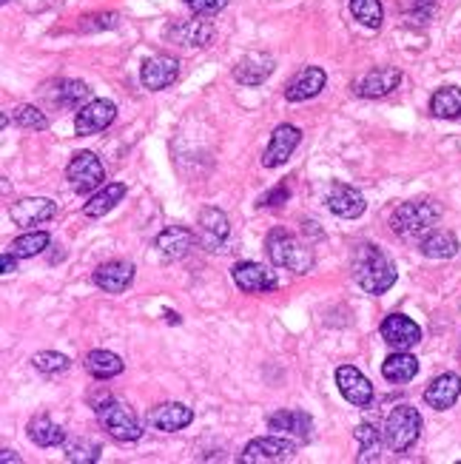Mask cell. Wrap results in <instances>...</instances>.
<instances>
[{
  "label": "cell",
  "mask_w": 461,
  "mask_h": 464,
  "mask_svg": "<svg viewBox=\"0 0 461 464\" xmlns=\"http://www.w3.org/2000/svg\"><path fill=\"white\" fill-rule=\"evenodd\" d=\"M179 77V60L171 55H154L140 66V83L148 92H162Z\"/></svg>",
  "instance_id": "13"
},
{
  "label": "cell",
  "mask_w": 461,
  "mask_h": 464,
  "mask_svg": "<svg viewBox=\"0 0 461 464\" xmlns=\"http://www.w3.org/2000/svg\"><path fill=\"white\" fill-rule=\"evenodd\" d=\"M0 461H4V464H12V461H14V464H21V456L14 453L12 447H4V451H0Z\"/></svg>",
  "instance_id": "43"
},
{
  "label": "cell",
  "mask_w": 461,
  "mask_h": 464,
  "mask_svg": "<svg viewBox=\"0 0 461 464\" xmlns=\"http://www.w3.org/2000/svg\"><path fill=\"white\" fill-rule=\"evenodd\" d=\"M18 257H14L12 251L4 254V259H0V268H4V274H14V268H18V262H14Z\"/></svg>",
  "instance_id": "42"
},
{
  "label": "cell",
  "mask_w": 461,
  "mask_h": 464,
  "mask_svg": "<svg viewBox=\"0 0 461 464\" xmlns=\"http://www.w3.org/2000/svg\"><path fill=\"white\" fill-rule=\"evenodd\" d=\"M300 140H302V131L296 126H288V123L276 126L265 145V154H262V165H265V169H279V165H285L291 160V154L296 152Z\"/></svg>",
  "instance_id": "17"
},
{
  "label": "cell",
  "mask_w": 461,
  "mask_h": 464,
  "mask_svg": "<svg viewBox=\"0 0 461 464\" xmlns=\"http://www.w3.org/2000/svg\"><path fill=\"white\" fill-rule=\"evenodd\" d=\"M419 248L427 259H453L458 254V240H456V234H450V231L433 228L422 237Z\"/></svg>",
  "instance_id": "28"
},
{
  "label": "cell",
  "mask_w": 461,
  "mask_h": 464,
  "mask_svg": "<svg viewBox=\"0 0 461 464\" xmlns=\"http://www.w3.org/2000/svg\"><path fill=\"white\" fill-rule=\"evenodd\" d=\"M378 330H382L385 345L393 347V351H410V347L422 342V328L410 317H404V313H390Z\"/></svg>",
  "instance_id": "14"
},
{
  "label": "cell",
  "mask_w": 461,
  "mask_h": 464,
  "mask_svg": "<svg viewBox=\"0 0 461 464\" xmlns=\"http://www.w3.org/2000/svg\"><path fill=\"white\" fill-rule=\"evenodd\" d=\"M4 4H9V0H4Z\"/></svg>",
  "instance_id": "44"
},
{
  "label": "cell",
  "mask_w": 461,
  "mask_h": 464,
  "mask_svg": "<svg viewBox=\"0 0 461 464\" xmlns=\"http://www.w3.org/2000/svg\"><path fill=\"white\" fill-rule=\"evenodd\" d=\"M230 234L228 214L220 208H205L200 214V225H196V242H200L205 251H220V245Z\"/></svg>",
  "instance_id": "19"
},
{
  "label": "cell",
  "mask_w": 461,
  "mask_h": 464,
  "mask_svg": "<svg viewBox=\"0 0 461 464\" xmlns=\"http://www.w3.org/2000/svg\"><path fill=\"white\" fill-rule=\"evenodd\" d=\"M419 373V359L407 351H393L385 362H382V376L393 385H404Z\"/></svg>",
  "instance_id": "27"
},
{
  "label": "cell",
  "mask_w": 461,
  "mask_h": 464,
  "mask_svg": "<svg viewBox=\"0 0 461 464\" xmlns=\"http://www.w3.org/2000/svg\"><path fill=\"white\" fill-rule=\"evenodd\" d=\"M31 364H35V371H40L43 376H60L72 368L69 356H63L57 351H40L35 354V359H31Z\"/></svg>",
  "instance_id": "37"
},
{
  "label": "cell",
  "mask_w": 461,
  "mask_h": 464,
  "mask_svg": "<svg viewBox=\"0 0 461 464\" xmlns=\"http://www.w3.org/2000/svg\"><path fill=\"white\" fill-rule=\"evenodd\" d=\"M336 388L342 393V399L353 407H368L373 402L370 379L361 371H356L353 364H342V368H336Z\"/></svg>",
  "instance_id": "11"
},
{
  "label": "cell",
  "mask_w": 461,
  "mask_h": 464,
  "mask_svg": "<svg viewBox=\"0 0 461 464\" xmlns=\"http://www.w3.org/2000/svg\"><path fill=\"white\" fill-rule=\"evenodd\" d=\"M431 114L439 120H461V89L441 86L431 97Z\"/></svg>",
  "instance_id": "30"
},
{
  "label": "cell",
  "mask_w": 461,
  "mask_h": 464,
  "mask_svg": "<svg viewBox=\"0 0 461 464\" xmlns=\"http://www.w3.org/2000/svg\"><path fill=\"white\" fill-rule=\"evenodd\" d=\"M120 23V14L106 12V14H91L83 23H80V31H97V29H114Z\"/></svg>",
  "instance_id": "39"
},
{
  "label": "cell",
  "mask_w": 461,
  "mask_h": 464,
  "mask_svg": "<svg viewBox=\"0 0 461 464\" xmlns=\"http://www.w3.org/2000/svg\"><path fill=\"white\" fill-rule=\"evenodd\" d=\"M166 35L171 40H177L179 46H186V48H203L213 38V23L211 21H200V18L183 21V23H171L166 29Z\"/></svg>",
  "instance_id": "25"
},
{
  "label": "cell",
  "mask_w": 461,
  "mask_h": 464,
  "mask_svg": "<svg viewBox=\"0 0 461 464\" xmlns=\"http://www.w3.org/2000/svg\"><path fill=\"white\" fill-rule=\"evenodd\" d=\"M296 447H300V442H293L288 436H259V439H251L248 444H245L242 451V461L245 464H257V461H285V459H293L296 456Z\"/></svg>",
  "instance_id": "7"
},
{
  "label": "cell",
  "mask_w": 461,
  "mask_h": 464,
  "mask_svg": "<svg viewBox=\"0 0 461 464\" xmlns=\"http://www.w3.org/2000/svg\"><path fill=\"white\" fill-rule=\"evenodd\" d=\"M114 120H117V106L111 101H91L74 114V131L80 137L100 135Z\"/></svg>",
  "instance_id": "12"
},
{
  "label": "cell",
  "mask_w": 461,
  "mask_h": 464,
  "mask_svg": "<svg viewBox=\"0 0 461 464\" xmlns=\"http://www.w3.org/2000/svg\"><path fill=\"white\" fill-rule=\"evenodd\" d=\"M126 194H128L126 182H106V186H100L89 197V203H83V214L89 220H100L114 206L123 203Z\"/></svg>",
  "instance_id": "26"
},
{
  "label": "cell",
  "mask_w": 461,
  "mask_h": 464,
  "mask_svg": "<svg viewBox=\"0 0 461 464\" xmlns=\"http://www.w3.org/2000/svg\"><path fill=\"white\" fill-rule=\"evenodd\" d=\"M48 242H52V237H48L46 231H29V234H21V237L12 240L9 251L18 259H29V257L43 254L48 248Z\"/></svg>",
  "instance_id": "34"
},
{
  "label": "cell",
  "mask_w": 461,
  "mask_h": 464,
  "mask_svg": "<svg viewBox=\"0 0 461 464\" xmlns=\"http://www.w3.org/2000/svg\"><path fill=\"white\" fill-rule=\"evenodd\" d=\"M325 203H327V211L336 214L342 220H356L368 208L361 191H356L353 186H348V182H331V188L325 194Z\"/></svg>",
  "instance_id": "16"
},
{
  "label": "cell",
  "mask_w": 461,
  "mask_h": 464,
  "mask_svg": "<svg viewBox=\"0 0 461 464\" xmlns=\"http://www.w3.org/2000/svg\"><path fill=\"white\" fill-rule=\"evenodd\" d=\"M276 69V60L265 52H248L237 66H234V80L242 83V86H262Z\"/></svg>",
  "instance_id": "22"
},
{
  "label": "cell",
  "mask_w": 461,
  "mask_h": 464,
  "mask_svg": "<svg viewBox=\"0 0 461 464\" xmlns=\"http://www.w3.org/2000/svg\"><path fill=\"white\" fill-rule=\"evenodd\" d=\"M97 410V422L106 430V433L120 442V444H128V442H137L143 436V427H140V419L137 413L131 410L126 402L120 399H106L94 407Z\"/></svg>",
  "instance_id": "4"
},
{
  "label": "cell",
  "mask_w": 461,
  "mask_h": 464,
  "mask_svg": "<svg viewBox=\"0 0 461 464\" xmlns=\"http://www.w3.org/2000/svg\"><path fill=\"white\" fill-rule=\"evenodd\" d=\"M55 214H57V203H52L48 197H23V200L12 203V208H9L12 223L21 228L43 225L48 220H55Z\"/></svg>",
  "instance_id": "15"
},
{
  "label": "cell",
  "mask_w": 461,
  "mask_h": 464,
  "mask_svg": "<svg viewBox=\"0 0 461 464\" xmlns=\"http://www.w3.org/2000/svg\"><path fill=\"white\" fill-rule=\"evenodd\" d=\"M186 4L196 14H203V18H213V14H220L228 6V0H186Z\"/></svg>",
  "instance_id": "41"
},
{
  "label": "cell",
  "mask_w": 461,
  "mask_h": 464,
  "mask_svg": "<svg viewBox=\"0 0 461 464\" xmlns=\"http://www.w3.org/2000/svg\"><path fill=\"white\" fill-rule=\"evenodd\" d=\"M265 251L276 268H285L293 274H308L314 268V251L288 228H271L265 237Z\"/></svg>",
  "instance_id": "2"
},
{
  "label": "cell",
  "mask_w": 461,
  "mask_h": 464,
  "mask_svg": "<svg viewBox=\"0 0 461 464\" xmlns=\"http://www.w3.org/2000/svg\"><path fill=\"white\" fill-rule=\"evenodd\" d=\"M26 436L31 444H38V447H63L65 444V430L48 419L46 413H40V416L29 422Z\"/></svg>",
  "instance_id": "29"
},
{
  "label": "cell",
  "mask_w": 461,
  "mask_h": 464,
  "mask_svg": "<svg viewBox=\"0 0 461 464\" xmlns=\"http://www.w3.org/2000/svg\"><path fill=\"white\" fill-rule=\"evenodd\" d=\"M356 444H359V461H378V456H382V447L387 444L385 442V430H378L376 425L365 422L356 427Z\"/></svg>",
  "instance_id": "31"
},
{
  "label": "cell",
  "mask_w": 461,
  "mask_h": 464,
  "mask_svg": "<svg viewBox=\"0 0 461 464\" xmlns=\"http://www.w3.org/2000/svg\"><path fill=\"white\" fill-rule=\"evenodd\" d=\"M65 179H69V186H72L74 194L86 197V194H94L106 182V169H103L100 157H97L94 152H77L69 160Z\"/></svg>",
  "instance_id": "6"
},
{
  "label": "cell",
  "mask_w": 461,
  "mask_h": 464,
  "mask_svg": "<svg viewBox=\"0 0 461 464\" xmlns=\"http://www.w3.org/2000/svg\"><path fill=\"white\" fill-rule=\"evenodd\" d=\"M461 396V376L456 373H441L436 376L424 390V402L433 410H450Z\"/></svg>",
  "instance_id": "23"
},
{
  "label": "cell",
  "mask_w": 461,
  "mask_h": 464,
  "mask_svg": "<svg viewBox=\"0 0 461 464\" xmlns=\"http://www.w3.org/2000/svg\"><path fill=\"white\" fill-rule=\"evenodd\" d=\"M230 279H234V285L242 293H271L279 285L276 274L271 268H265V265L254 262V259L237 262L234 268H230Z\"/></svg>",
  "instance_id": "8"
},
{
  "label": "cell",
  "mask_w": 461,
  "mask_h": 464,
  "mask_svg": "<svg viewBox=\"0 0 461 464\" xmlns=\"http://www.w3.org/2000/svg\"><path fill=\"white\" fill-rule=\"evenodd\" d=\"M94 285L106 293H123L135 283V265L126 259H109L103 265H97L94 271Z\"/></svg>",
  "instance_id": "18"
},
{
  "label": "cell",
  "mask_w": 461,
  "mask_h": 464,
  "mask_svg": "<svg viewBox=\"0 0 461 464\" xmlns=\"http://www.w3.org/2000/svg\"><path fill=\"white\" fill-rule=\"evenodd\" d=\"M439 217H441V206L436 200H410L390 214V228L396 237L416 240L424 237L427 231H433Z\"/></svg>",
  "instance_id": "3"
},
{
  "label": "cell",
  "mask_w": 461,
  "mask_h": 464,
  "mask_svg": "<svg viewBox=\"0 0 461 464\" xmlns=\"http://www.w3.org/2000/svg\"><path fill=\"white\" fill-rule=\"evenodd\" d=\"M268 427L279 436H288L300 444H308L314 439V419L308 416L305 410H293V407H285V410H274L268 416Z\"/></svg>",
  "instance_id": "9"
},
{
  "label": "cell",
  "mask_w": 461,
  "mask_h": 464,
  "mask_svg": "<svg viewBox=\"0 0 461 464\" xmlns=\"http://www.w3.org/2000/svg\"><path fill=\"white\" fill-rule=\"evenodd\" d=\"M351 14L356 18V23H361L365 29H378L385 23L382 0H351Z\"/></svg>",
  "instance_id": "35"
},
{
  "label": "cell",
  "mask_w": 461,
  "mask_h": 464,
  "mask_svg": "<svg viewBox=\"0 0 461 464\" xmlns=\"http://www.w3.org/2000/svg\"><path fill=\"white\" fill-rule=\"evenodd\" d=\"M194 422V410L183 402H162L157 407L148 410V425L162 433H177V430H186Z\"/></svg>",
  "instance_id": "20"
},
{
  "label": "cell",
  "mask_w": 461,
  "mask_h": 464,
  "mask_svg": "<svg viewBox=\"0 0 461 464\" xmlns=\"http://www.w3.org/2000/svg\"><path fill=\"white\" fill-rule=\"evenodd\" d=\"M422 436V413L413 405H399L385 422V442L393 453H407Z\"/></svg>",
  "instance_id": "5"
},
{
  "label": "cell",
  "mask_w": 461,
  "mask_h": 464,
  "mask_svg": "<svg viewBox=\"0 0 461 464\" xmlns=\"http://www.w3.org/2000/svg\"><path fill=\"white\" fill-rule=\"evenodd\" d=\"M63 453L72 464H94V461H100L103 447L91 439H72L63 444Z\"/></svg>",
  "instance_id": "36"
},
{
  "label": "cell",
  "mask_w": 461,
  "mask_h": 464,
  "mask_svg": "<svg viewBox=\"0 0 461 464\" xmlns=\"http://www.w3.org/2000/svg\"><path fill=\"white\" fill-rule=\"evenodd\" d=\"M12 118H14V123H18L21 128H29V131H46L48 128V118H46V114L38 106H29V103L14 109Z\"/></svg>",
  "instance_id": "38"
},
{
  "label": "cell",
  "mask_w": 461,
  "mask_h": 464,
  "mask_svg": "<svg viewBox=\"0 0 461 464\" xmlns=\"http://www.w3.org/2000/svg\"><path fill=\"white\" fill-rule=\"evenodd\" d=\"M196 242V234L191 228H183V225H171L166 231H160L154 245H157V251L166 257V259H183L191 248Z\"/></svg>",
  "instance_id": "24"
},
{
  "label": "cell",
  "mask_w": 461,
  "mask_h": 464,
  "mask_svg": "<svg viewBox=\"0 0 461 464\" xmlns=\"http://www.w3.org/2000/svg\"><path fill=\"white\" fill-rule=\"evenodd\" d=\"M91 101H94L91 89L86 86L83 80H60V86L55 92V103L63 106V109H72V111H80Z\"/></svg>",
  "instance_id": "32"
},
{
  "label": "cell",
  "mask_w": 461,
  "mask_h": 464,
  "mask_svg": "<svg viewBox=\"0 0 461 464\" xmlns=\"http://www.w3.org/2000/svg\"><path fill=\"white\" fill-rule=\"evenodd\" d=\"M402 83V69L396 66H376L365 77H359L353 83V92L365 101H378V97H387L390 92H396Z\"/></svg>",
  "instance_id": "10"
},
{
  "label": "cell",
  "mask_w": 461,
  "mask_h": 464,
  "mask_svg": "<svg viewBox=\"0 0 461 464\" xmlns=\"http://www.w3.org/2000/svg\"><path fill=\"white\" fill-rule=\"evenodd\" d=\"M123 359L117 354H111V351H91L86 356V371L94 376V379H100V382H109V379L114 376H120L123 373Z\"/></svg>",
  "instance_id": "33"
},
{
  "label": "cell",
  "mask_w": 461,
  "mask_h": 464,
  "mask_svg": "<svg viewBox=\"0 0 461 464\" xmlns=\"http://www.w3.org/2000/svg\"><path fill=\"white\" fill-rule=\"evenodd\" d=\"M288 197H291V188L283 182V186H276V188H271V191L262 194L257 206H259V208H279L283 203H288Z\"/></svg>",
  "instance_id": "40"
},
{
  "label": "cell",
  "mask_w": 461,
  "mask_h": 464,
  "mask_svg": "<svg viewBox=\"0 0 461 464\" xmlns=\"http://www.w3.org/2000/svg\"><path fill=\"white\" fill-rule=\"evenodd\" d=\"M396 276H399L396 265H393V259L378 245L361 242L356 248V254H353V279H356V285L365 293H373V296L387 293L393 285H396Z\"/></svg>",
  "instance_id": "1"
},
{
  "label": "cell",
  "mask_w": 461,
  "mask_h": 464,
  "mask_svg": "<svg viewBox=\"0 0 461 464\" xmlns=\"http://www.w3.org/2000/svg\"><path fill=\"white\" fill-rule=\"evenodd\" d=\"M327 83V74L319 69V66H305L302 72H296L288 86H285V101L288 103H305L310 97H317Z\"/></svg>",
  "instance_id": "21"
}]
</instances>
